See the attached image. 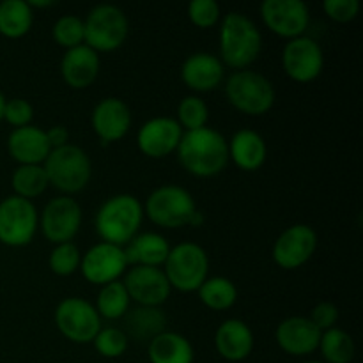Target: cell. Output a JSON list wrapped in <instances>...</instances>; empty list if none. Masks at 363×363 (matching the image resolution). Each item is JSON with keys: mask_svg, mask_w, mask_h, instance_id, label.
Here are the masks:
<instances>
[{"mask_svg": "<svg viewBox=\"0 0 363 363\" xmlns=\"http://www.w3.org/2000/svg\"><path fill=\"white\" fill-rule=\"evenodd\" d=\"M177 160L184 170L197 177H213L225 169L229 162V145L225 137L213 128L183 131L176 149Z\"/></svg>", "mask_w": 363, "mask_h": 363, "instance_id": "1", "label": "cell"}, {"mask_svg": "<svg viewBox=\"0 0 363 363\" xmlns=\"http://www.w3.org/2000/svg\"><path fill=\"white\" fill-rule=\"evenodd\" d=\"M262 50V35L257 25L243 13L230 11L220 27V55L222 64L236 71L247 69Z\"/></svg>", "mask_w": 363, "mask_h": 363, "instance_id": "2", "label": "cell"}, {"mask_svg": "<svg viewBox=\"0 0 363 363\" xmlns=\"http://www.w3.org/2000/svg\"><path fill=\"white\" fill-rule=\"evenodd\" d=\"M144 218V206L131 194L110 197L96 213V233L105 243L124 247L138 234Z\"/></svg>", "mask_w": 363, "mask_h": 363, "instance_id": "3", "label": "cell"}, {"mask_svg": "<svg viewBox=\"0 0 363 363\" xmlns=\"http://www.w3.org/2000/svg\"><path fill=\"white\" fill-rule=\"evenodd\" d=\"M144 215L152 223L165 229L202 223V215L199 213L194 195L177 184H163L156 188L147 197L144 206Z\"/></svg>", "mask_w": 363, "mask_h": 363, "instance_id": "4", "label": "cell"}, {"mask_svg": "<svg viewBox=\"0 0 363 363\" xmlns=\"http://www.w3.org/2000/svg\"><path fill=\"white\" fill-rule=\"evenodd\" d=\"M48 183L66 195L84 190L91 181L92 163L87 152L73 144L50 151L43 163Z\"/></svg>", "mask_w": 363, "mask_h": 363, "instance_id": "5", "label": "cell"}, {"mask_svg": "<svg viewBox=\"0 0 363 363\" xmlns=\"http://www.w3.org/2000/svg\"><path fill=\"white\" fill-rule=\"evenodd\" d=\"M230 105L247 116H264L275 105L277 92L272 82L257 71H234L225 84Z\"/></svg>", "mask_w": 363, "mask_h": 363, "instance_id": "6", "label": "cell"}, {"mask_svg": "<svg viewBox=\"0 0 363 363\" xmlns=\"http://www.w3.org/2000/svg\"><path fill=\"white\" fill-rule=\"evenodd\" d=\"M84 45L94 52H113L124 45L130 32V21L121 7L98 4L84 20Z\"/></svg>", "mask_w": 363, "mask_h": 363, "instance_id": "7", "label": "cell"}, {"mask_svg": "<svg viewBox=\"0 0 363 363\" xmlns=\"http://www.w3.org/2000/svg\"><path fill=\"white\" fill-rule=\"evenodd\" d=\"M165 273L172 289L194 293L204 284L209 272V259L204 248L194 241H184L170 248L165 261Z\"/></svg>", "mask_w": 363, "mask_h": 363, "instance_id": "8", "label": "cell"}, {"mask_svg": "<svg viewBox=\"0 0 363 363\" xmlns=\"http://www.w3.org/2000/svg\"><path fill=\"white\" fill-rule=\"evenodd\" d=\"M55 325L67 340L89 344L101 330V318L91 301L78 296L64 298L55 308Z\"/></svg>", "mask_w": 363, "mask_h": 363, "instance_id": "9", "label": "cell"}, {"mask_svg": "<svg viewBox=\"0 0 363 363\" xmlns=\"http://www.w3.org/2000/svg\"><path fill=\"white\" fill-rule=\"evenodd\" d=\"M38 209L32 201L18 195L0 201V243L6 247H25L38 230Z\"/></svg>", "mask_w": 363, "mask_h": 363, "instance_id": "10", "label": "cell"}, {"mask_svg": "<svg viewBox=\"0 0 363 363\" xmlns=\"http://www.w3.org/2000/svg\"><path fill=\"white\" fill-rule=\"evenodd\" d=\"M43 234L52 243H69L82 225V208L69 195L52 199L45 206L39 218Z\"/></svg>", "mask_w": 363, "mask_h": 363, "instance_id": "11", "label": "cell"}, {"mask_svg": "<svg viewBox=\"0 0 363 363\" xmlns=\"http://www.w3.org/2000/svg\"><path fill=\"white\" fill-rule=\"evenodd\" d=\"M284 71L289 78L300 84L315 80L325 67V53L315 39L300 35L289 39L282 52Z\"/></svg>", "mask_w": 363, "mask_h": 363, "instance_id": "12", "label": "cell"}, {"mask_svg": "<svg viewBox=\"0 0 363 363\" xmlns=\"http://www.w3.org/2000/svg\"><path fill=\"white\" fill-rule=\"evenodd\" d=\"M128 262L123 247L112 243H96L89 248L80 261V272L87 282L96 286H106L116 282L126 273Z\"/></svg>", "mask_w": 363, "mask_h": 363, "instance_id": "13", "label": "cell"}, {"mask_svg": "<svg viewBox=\"0 0 363 363\" xmlns=\"http://www.w3.org/2000/svg\"><path fill=\"white\" fill-rule=\"evenodd\" d=\"M318 248V234L307 223L287 227L273 243V261L284 269H296L311 261Z\"/></svg>", "mask_w": 363, "mask_h": 363, "instance_id": "14", "label": "cell"}, {"mask_svg": "<svg viewBox=\"0 0 363 363\" xmlns=\"http://www.w3.org/2000/svg\"><path fill=\"white\" fill-rule=\"evenodd\" d=\"M123 284L130 300L140 307H160L169 300L172 291L163 269L152 266H131L124 273Z\"/></svg>", "mask_w": 363, "mask_h": 363, "instance_id": "15", "label": "cell"}, {"mask_svg": "<svg viewBox=\"0 0 363 363\" xmlns=\"http://www.w3.org/2000/svg\"><path fill=\"white\" fill-rule=\"evenodd\" d=\"M261 16L273 34L287 39L303 35L311 21L307 4L301 0H264L261 4Z\"/></svg>", "mask_w": 363, "mask_h": 363, "instance_id": "16", "label": "cell"}, {"mask_svg": "<svg viewBox=\"0 0 363 363\" xmlns=\"http://www.w3.org/2000/svg\"><path fill=\"white\" fill-rule=\"evenodd\" d=\"M183 137V128L174 117H152L145 121L137 135L138 149L149 158H165L174 152Z\"/></svg>", "mask_w": 363, "mask_h": 363, "instance_id": "17", "label": "cell"}, {"mask_svg": "<svg viewBox=\"0 0 363 363\" xmlns=\"http://www.w3.org/2000/svg\"><path fill=\"white\" fill-rule=\"evenodd\" d=\"M92 130L98 135L103 144L117 142L131 128V112L130 106L119 98H103L94 106L91 116Z\"/></svg>", "mask_w": 363, "mask_h": 363, "instance_id": "18", "label": "cell"}, {"mask_svg": "<svg viewBox=\"0 0 363 363\" xmlns=\"http://www.w3.org/2000/svg\"><path fill=\"white\" fill-rule=\"evenodd\" d=\"M280 350L293 357H307L319 347L321 332L303 315H293L284 319L275 332Z\"/></svg>", "mask_w": 363, "mask_h": 363, "instance_id": "19", "label": "cell"}, {"mask_svg": "<svg viewBox=\"0 0 363 363\" xmlns=\"http://www.w3.org/2000/svg\"><path fill=\"white\" fill-rule=\"evenodd\" d=\"M225 67L220 57L208 52L191 53L184 59L181 67V78L188 89L197 92L215 91L223 80Z\"/></svg>", "mask_w": 363, "mask_h": 363, "instance_id": "20", "label": "cell"}, {"mask_svg": "<svg viewBox=\"0 0 363 363\" xmlns=\"http://www.w3.org/2000/svg\"><path fill=\"white\" fill-rule=\"evenodd\" d=\"M7 151L20 165H43L52 147L46 131L39 126L14 128L7 137Z\"/></svg>", "mask_w": 363, "mask_h": 363, "instance_id": "21", "label": "cell"}, {"mask_svg": "<svg viewBox=\"0 0 363 363\" xmlns=\"http://www.w3.org/2000/svg\"><path fill=\"white\" fill-rule=\"evenodd\" d=\"M99 55L87 45L66 50L60 59V74L73 89H85L94 84L99 73Z\"/></svg>", "mask_w": 363, "mask_h": 363, "instance_id": "22", "label": "cell"}, {"mask_svg": "<svg viewBox=\"0 0 363 363\" xmlns=\"http://www.w3.org/2000/svg\"><path fill=\"white\" fill-rule=\"evenodd\" d=\"M215 347L222 358L229 362H241L254 350V333L241 319H227L215 333Z\"/></svg>", "mask_w": 363, "mask_h": 363, "instance_id": "23", "label": "cell"}, {"mask_svg": "<svg viewBox=\"0 0 363 363\" xmlns=\"http://www.w3.org/2000/svg\"><path fill=\"white\" fill-rule=\"evenodd\" d=\"M170 245L162 234L142 233L137 234L130 243L123 247L128 266H152L162 268L170 254Z\"/></svg>", "mask_w": 363, "mask_h": 363, "instance_id": "24", "label": "cell"}, {"mask_svg": "<svg viewBox=\"0 0 363 363\" xmlns=\"http://www.w3.org/2000/svg\"><path fill=\"white\" fill-rule=\"evenodd\" d=\"M229 145V160H233L241 170L254 172L261 169L268 156L266 142L257 131L254 130H240L233 135Z\"/></svg>", "mask_w": 363, "mask_h": 363, "instance_id": "25", "label": "cell"}, {"mask_svg": "<svg viewBox=\"0 0 363 363\" xmlns=\"http://www.w3.org/2000/svg\"><path fill=\"white\" fill-rule=\"evenodd\" d=\"M167 318L160 307H140L137 305L135 308L124 314L123 318V332L126 333L128 339L140 340V342H151L155 337L165 332Z\"/></svg>", "mask_w": 363, "mask_h": 363, "instance_id": "26", "label": "cell"}, {"mask_svg": "<svg viewBox=\"0 0 363 363\" xmlns=\"http://www.w3.org/2000/svg\"><path fill=\"white\" fill-rule=\"evenodd\" d=\"M151 363H194L195 351L190 340L176 332H163L149 342Z\"/></svg>", "mask_w": 363, "mask_h": 363, "instance_id": "27", "label": "cell"}, {"mask_svg": "<svg viewBox=\"0 0 363 363\" xmlns=\"http://www.w3.org/2000/svg\"><path fill=\"white\" fill-rule=\"evenodd\" d=\"M34 23V9L27 0H4L0 2V34L18 39L27 34Z\"/></svg>", "mask_w": 363, "mask_h": 363, "instance_id": "28", "label": "cell"}, {"mask_svg": "<svg viewBox=\"0 0 363 363\" xmlns=\"http://www.w3.org/2000/svg\"><path fill=\"white\" fill-rule=\"evenodd\" d=\"M130 301L123 280H116V282L101 286L96 298V311L101 319L117 321V319H123L124 314L130 311Z\"/></svg>", "mask_w": 363, "mask_h": 363, "instance_id": "29", "label": "cell"}, {"mask_svg": "<svg viewBox=\"0 0 363 363\" xmlns=\"http://www.w3.org/2000/svg\"><path fill=\"white\" fill-rule=\"evenodd\" d=\"M202 303L211 311H227L238 300L236 284L225 277H211L197 289Z\"/></svg>", "mask_w": 363, "mask_h": 363, "instance_id": "30", "label": "cell"}, {"mask_svg": "<svg viewBox=\"0 0 363 363\" xmlns=\"http://www.w3.org/2000/svg\"><path fill=\"white\" fill-rule=\"evenodd\" d=\"M325 363H350L354 358V340L340 328H330L321 333L319 347Z\"/></svg>", "mask_w": 363, "mask_h": 363, "instance_id": "31", "label": "cell"}, {"mask_svg": "<svg viewBox=\"0 0 363 363\" xmlns=\"http://www.w3.org/2000/svg\"><path fill=\"white\" fill-rule=\"evenodd\" d=\"M11 184H13L14 195L32 201L39 197L50 183L43 165H20L13 172Z\"/></svg>", "mask_w": 363, "mask_h": 363, "instance_id": "32", "label": "cell"}, {"mask_svg": "<svg viewBox=\"0 0 363 363\" xmlns=\"http://www.w3.org/2000/svg\"><path fill=\"white\" fill-rule=\"evenodd\" d=\"M209 108L208 103L199 96H186L177 105V123L184 131L201 130L208 126Z\"/></svg>", "mask_w": 363, "mask_h": 363, "instance_id": "33", "label": "cell"}, {"mask_svg": "<svg viewBox=\"0 0 363 363\" xmlns=\"http://www.w3.org/2000/svg\"><path fill=\"white\" fill-rule=\"evenodd\" d=\"M52 34L57 45H60L66 50L84 45V20L80 16H77V14H64V16H60L55 21V25L52 28Z\"/></svg>", "mask_w": 363, "mask_h": 363, "instance_id": "34", "label": "cell"}, {"mask_svg": "<svg viewBox=\"0 0 363 363\" xmlns=\"http://www.w3.org/2000/svg\"><path fill=\"white\" fill-rule=\"evenodd\" d=\"M80 250L73 241H69V243H60L53 247V250L50 252L48 266L55 275L69 277L80 269Z\"/></svg>", "mask_w": 363, "mask_h": 363, "instance_id": "35", "label": "cell"}, {"mask_svg": "<svg viewBox=\"0 0 363 363\" xmlns=\"http://www.w3.org/2000/svg\"><path fill=\"white\" fill-rule=\"evenodd\" d=\"M92 342L103 358H119L128 350L126 333L117 326H101Z\"/></svg>", "mask_w": 363, "mask_h": 363, "instance_id": "36", "label": "cell"}, {"mask_svg": "<svg viewBox=\"0 0 363 363\" xmlns=\"http://www.w3.org/2000/svg\"><path fill=\"white\" fill-rule=\"evenodd\" d=\"M188 18L201 28L213 27L220 20V6L216 0H191L188 4Z\"/></svg>", "mask_w": 363, "mask_h": 363, "instance_id": "37", "label": "cell"}, {"mask_svg": "<svg viewBox=\"0 0 363 363\" xmlns=\"http://www.w3.org/2000/svg\"><path fill=\"white\" fill-rule=\"evenodd\" d=\"M34 117V108L30 103L23 98H13L7 99L6 106H4V121L14 128L28 126Z\"/></svg>", "mask_w": 363, "mask_h": 363, "instance_id": "38", "label": "cell"}, {"mask_svg": "<svg viewBox=\"0 0 363 363\" xmlns=\"http://www.w3.org/2000/svg\"><path fill=\"white\" fill-rule=\"evenodd\" d=\"M323 7H325V13L339 23L353 21L360 13L358 0H325Z\"/></svg>", "mask_w": 363, "mask_h": 363, "instance_id": "39", "label": "cell"}, {"mask_svg": "<svg viewBox=\"0 0 363 363\" xmlns=\"http://www.w3.org/2000/svg\"><path fill=\"white\" fill-rule=\"evenodd\" d=\"M308 319L323 333L330 328H335L337 321H339V308L330 301H321L312 308V314Z\"/></svg>", "mask_w": 363, "mask_h": 363, "instance_id": "40", "label": "cell"}, {"mask_svg": "<svg viewBox=\"0 0 363 363\" xmlns=\"http://www.w3.org/2000/svg\"><path fill=\"white\" fill-rule=\"evenodd\" d=\"M46 131V138H48V144L52 149L62 147V145L69 144V133L64 126H52Z\"/></svg>", "mask_w": 363, "mask_h": 363, "instance_id": "41", "label": "cell"}, {"mask_svg": "<svg viewBox=\"0 0 363 363\" xmlns=\"http://www.w3.org/2000/svg\"><path fill=\"white\" fill-rule=\"evenodd\" d=\"M53 0H28V6L32 7V9H34V7H50V6H53Z\"/></svg>", "mask_w": 363, "mask_h": 363, "instance_id": "42", "label": "cell"}, {"mask_svg": "<svg viewBox=\"0 0 363 363\" xmlns=\"http://www.w3.org/2000/svg\"><path fill=\"white\" fill-rule=\"evenodd\" d=\"M6 96L2 94V91H0V121L4 119V106H6Z\"/></svg>", "mask_w": 363, "mask_h": 363, "instance_id": "43", "label": "cell"}, {"mask_svg": "<svg viewBox=\"0 0 363 363\" xmlns=\"http://www.w3.org/2000/svg\"><path fill=\"white\" fill-rule=\"evenodd\" d=\"M303 363H325V362H319V360H308V362H303Z\"/></svg>", "mask_w": 363, "mask_h": 363, "instance_id": "44", "label": "cell"}]
</instances>
